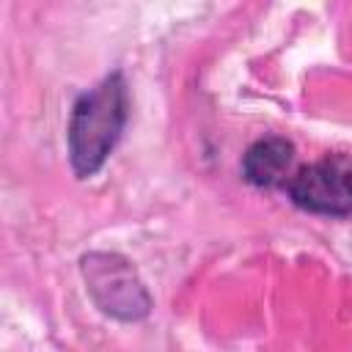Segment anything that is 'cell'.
<instances>
[{"instance_id":"3","label":"cell","mask_w":352,"mask_h":352,"mask_svg":"<svg viewBox=\"0 0 352 352\" xmlns=\"http://www.w3.org/2000/svg\"><path fill=\"white\" fill-rule=\"evenodd\" d=\"M289 195L311 214L352 217V157L327 154L300 168L289 182Z\"/></svg>"},{"instance_id":"1","label":"cell","mask_w":352,"mask_h":352,"mask_svg":"<svg viewBox=\"0 0 352 352\" xmlns=\"http://www.w3.org/2000/svg\"><path fill=\"white\" fill-rule=\"evenodd\" d=\"M129 110V94L121 72L107 74L96 88L85 91L69 116V160L80 179L94 176L116 148Z\"/></svg>"},{"instance_id":"4","label":"cell","mask_w":352,"mask_h":352,"mask_svg":"<svg viewBox=\"0 0 352 352\" xmlns=\"http://www.w3.org/2000/svg\"><path fill=\"white\" fill-rule=\"evenodd\" d=\"M292 168H294V146L278 135L256 140L242 157V176L256 187H278L286 179L292 182Z\"/></svg>"},{"instance_id":"2","label":"cell","mask_w":352,"mask_h":352,"mask_svg":"<svg viewBox=\"0 0 352 352\" xmlns=\"http://www.w3.org/2000/svg\"><path fill=\"white\" fill-rule=\"evenodd\" d=\"M80 270L85 278V289L102 314L121 322H138L151 311V297L135 267L124 256L94 250L82 256Z\"/></svg>"}]
</instances>
